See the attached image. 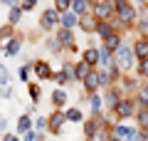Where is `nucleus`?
<instances>
[{"mask_svg": "<svg viewBox=\"0 0 148 141\" xmlns=\"http://www.w3.org/2000/svg\"><path fill=\"white\" fill-rule=\"evenodd\" d=\"M136 20H138V8L133 5L131 0H119L116 3V17H114L116 30H121V32L133 30L136 27Z\"/></svg>", "mask_w": 148, "mask_h": 141, "instance_id": "f257e3e1", "label": "nucleus"}, {"mask_svg": "<svg viewBox=\"0 0 148 141\" xmlns=\"http://www.w3.org/2000/svg\"><path fill=\"white\" fill-rule=\"evenodd\" d=\"M114 59H116V64L123 69V72H133V69H136V62H138L131 42H123V45L119 47V52L114 55Z\"/></svg>", "mask_w": 148, "mask_h": 141, "instance_id": "f03ea898", "label": "nucleus"}, {"mask_svg": "<svg viewBox=\"0 0 148 141\" xmlns=\"http://www.w3.org/2000/svg\"><path fill=\"white\" fill-rule=\"evenodd\" d=\"M136 111H138L136 97H123V99L119 102L114 109H111V116H114V119H133V116H136Z\"/></svg>", "mask_w": 148, "mask_h": 141, "instance_id": "7ed1b4c3", "label": "nucleus"}, {"mask_svg": "<svg viewBox=\"0 0 148 141\" xmlns=\"http://www.w3.org/2000/svg\"><path fill=\"white\" fill-rule=\"evenodd\" d=\"M59 20H62V12L54 10V8H47V10H42L37 25H40V30H42V32H52V30H57V27H59Z\"/></svg>", "mask_w": 148, "mask_h": 141, "instance_id": "20e7f679", "label": "nucleus"}, {"mask_svg": "<svg viewBox=\"0 0 148 141\" xmlns=\"http://www.w3.org/2000/svg\"><path fill=\"white\" fill-rule=\"evenodd\" d=\"M91 12L96 15V20H114L116 17V3L114 0H96V3H91Z\"/></svg>", "mask_w": 148, "mask_h": 141, "instance_id": "39448f33", "label": "nucleus"}, {"mask_svg": "<svg viewBox=\"0 0 148 141\" xmlns=\"http://www.w3.org/2000/svg\"><path fill=\"white\" fill-rule=\"evenodd\" d=\"M82 87H84L86 97H89V94H94V92H101V69L94 67V69H91V74L82 82Z\"/></svg>", "mask_w": 148, "mask_h": 141, "instance_id": "423d86ee", "label": "nucleus"}, {"mask_svg": "<svg viewBox=\"0 0 148 141\" xmlns=\"http://www.w3.org/2000/svg\"><path fill=\"white\" fill-rule=\"evenodd\" d=\"M64 121H67L64 109H54L52 114H49V134L59 136V134H62V129H64Z\"/></svg>", "mask_w": 148, "mask_h": 141, "instance_id": "0eeeda50", "label": "nucleus"}, {"mask_svg": "<svg viewBox=\"0 0 148 141\" xmlns=\"http://www.w3.org/2000/svg\"><path fill=\"white\" fill-rule=\"evenodd\" d=\"M138 84H141V82H138L136 74H133V72H126V74L121 77V82H119V87H121V92L126 94V97H133L136 89H138Z\"/></svg>", "mask_w": 148, "mask_h": 141, "instance_id": "6e6552de", "label": "nucleus"}, {"mask_svg": "<svg viewBox=\"0 0 148 141\" xmlns=\"http://www.w3.org/2000/svg\"><path fill=\"white\" fill-rule=\"evenodd\" d=\"M32 72H35V77L40 79V82H45V79H52V67H49V62H45V59H32Z\"/></svg>", "mask_w": 148, "mask_h": 141, "instance_id": "1a4fd4ad", "label": "nucleus"}, {"mask_svg": "<svg viewBox=\"0 0 148 141\" xmlns=\"http://www.w3.org/2000/svg\"><path fill=\"white\" fill-rule=\"evenodd\" d=\"M123 97H126V94L121 92V87H119V84H114V87L104 89V102H106V106H109V109H114V106H116Z\"/></svg>", "mask_w": 148, "mask_h": 141, "instance_id": "9d476101", "label": "nucleus"}, {"mask_svg": "<svg viewBox=\"0 0 148 141\" xmlns=\"http://www.w3.org/2000/svg\"><path fill=\"white\" fill-rule=\"evenodd\" d=\"M54 37L62 42L64 50H69V47L77 45V40H74V30H69V27H57V30H54Z\"/></svg>", "mask_w": 148, "mask_h": 141, "instance_id": "9b49d317", "label": "nucleus"}, {"mask_svg": "<svg viewBox=\"0 0 148 141\" xmlns=\"http://www.w3.org/2000/svg\"><path fill=\"white\" fill-rule=\"evenodd\" d=\"M131 45H133V52H136L138 59H148V35H136V40Z\"/></svg>", "mask_w": 148, "mask_h": 141, "instance_id": "f8f14e48", "label": "nucleus"}, {"mask_svg": "<svg viewBox=\"0 0 148 141\" xmlns=\"http://www.w3.org/2000/svg\"><path fill=\"white\" fill-rule=\"evenodd\" d=\"M123 42H126V40H123V32L119 30V32H114L111 37H106V40H101V45H104V47L109 50L111 55H116V52H119V47H121Z\"/></svg>", "mask_w": 148, "mask_h": 141, "instance_id": "ddd939ff", "label": "nucleus"}, {"mask_svg": "<svg viewBox=\"0 0 148 141\" xmlns=\"http://www.w3.org/2000/svg\"><path fill=\"white\" fill-rule=\"evenodd\" d=\"M96 27H99V20H96L94 12H89V15H84L79 20V30L86 32V35H96Z\"/></svg>", "mask_w": 148, "mask_h": 141, "instance_id": "4468645a", "label": "nucleus"}, {"mask_svg": "<svg viewBox=\"0 0 148 141\" xmlns=\"http://www.w3.org/2000/svg\"><path fill=\"white\" fill-rule=\"evenodd\" d=\"M138 131V126H131V124H111V134L114 136H121V139H131L133 134Z\"/></svg>", "mask_w": 148, "mask_h": 141, "instance_id": "2eb2a0df", "label": "nucleus"}, {"mask_svg": "<svg viewBox=\"0 0 148 141\" xmlns=\"http://www.w3.org/2000/svg\"><path fill=\"white\" fill-rule=\"evenodd\" d=\"M82 59H84V62H89L91 67H99V59H101L99 47H94V45L84 47V50H82Z\"/></svg>", "mask_w": 148, "mask_h": 141, "instance_id": "dca6fc26", "label": "nucleus"}, {"mask_svg": "<svg viewBox=\"0 0 148 141\" xmlns=\"http://www.w3.org/2000/svg\"><path fill=\"white\" fill-rule=\"evenodd\" d=\"M86 102H89V109H91V114L94 116H99L101 111H104V94H99V92H94V94H89L86 97Z\"/></svg>", "mask_w": 148, "mask_h": 141, "instance_id": "f3484780", "label": "nucleus"}, {"mask_svg": "<svg viewBox=\"0 0 148 141\" xmlns=\"http://www.w3.org/2000/svg\"><path fill=\"white\" fill-rule=\"evenodd\" d=\"M91 69H94V67L79 57V62H74V77H77V82H84V79L91 74Z\"/></svg>", "mask_w": 148, "mask_h": 141, "instance_id": "a211bd4d", "label": "nucleus"}, {"mask_svg": "<svg viewBox=\"0 0 148 141\" xmlns=\"http://www.w3.org/2000/svg\"><path fill=\"white\" fill-rule=\"evenodd\" d=\"M116 30V25H114V20H99V27H96V35H99V40H106V37H111Z\"/></svg>", "mask_w": 148, "mask_h": 141, "instance_id": "6ab92c4d", "label": "nucleus"}, {"mask_svg": "<svg viewBox=\"0 0 148 141\" xmlns=\"http://www.w3.org/2000/svg\"><path fill=\"white\" fill-rule=\"evenodd\" d=\"M49 102H52L54 109H64V106H67V102H69V97H67V92H64L62 87H57V89L52 92V97H49Z\"/></svg>", "mask_w": 148, "mask_h": 141, "instance_id": "aec40b11", "label": "nucleus"}, {"mask_svg": "<svg viewBox=\"0 0 148 141\" xmlns=\"http://www.w3.org/2000/svg\"><path fill=\"white\" fill-rule=\"evenodd\" d=\"M30 129H35V119H32L30 114H20V119H17V124H15V131L17 134H27Z\"/></svg>", "mask_w": 148, "mask_h": 141, "instance_id": "412c9836", "label": "nucleus"}, {"mask_svg": "<svg viewBox=\"0 0 148 141\" xmlns=\"http://www.w3.org/2000/svg\"><path fill=\"white\" fill-rule=\"evenodd\" d=\"M79 20L82 17L77 15V12H62V20H59V27H69V30H74V27H79Z\"/></svg>", "mask_w": 148, "mask_h": 141, "instance_id": "4be33fe9", "label": "nucleus"}, {"mask_svg": "<svg viewBox=\"0 0 148 141\" xmlns=\"http://www.w3.org/2000/svg\"><path fill=\"white\" fill-rule=\"evenodd\" d=\"M22 42H25V37H22V35H15L10 42H8V47H5V55H8V57H15V55H20V50H22Z\"/></svg>", "mask_w": 148, "mask_h": 141, "instance_id": "5701e85b", "label": "nucleus"}, {"mask_svg": "<svg viewBox=\"0 0 148 141\" xmlns=\"http://www.w3.org/2000/svg\"><path fill=\"white\" fill-rule=\"evenodd\" d=\"M15 35H17V32H15V25H10V22H8V25H3V27H0V47L5 50L8 42H10Z\"/></svg>", "mask_w": 148, "mask_h": 141, "instance_id": "b1692460", "label": "nucleus"}, {"mask_svg": "<svg viewBox=\"0 0 148 141\" xmlns=\"http://www.w3.org/2000/svg\"><path fill=\"white\" fill-rule=\"evenodd\" d=\"M72 12H77L79 17L91 12V0H72Z\"/></svg>", "mask_w": 148, "mask_h": 141, "instance_id": "393cba45", "label": "nucleus"}, {"mask_svg": "<svg viewBox=\"0 0 148 141\" xmlns=\"http://www.w3.org/2000/svg\"><path fill=\"white\" fill-rule=\"evenodd\" d=\"M136 102H138V106H148V79H143L141 84H138V89H136Z\"/></svg>", "mask_w": 148, "mask_h": 141, "instance_id": "a878e982", "label": "nucleus"}, {"mask_svg": "<svg viewBox=\"0 0 148 141\" xmlns=\"http://www.w3.org/2000/svg\"><path fill=\"white\" fill-rule=\"evenodd\" d=\"M64 114H67V121H72V124H84V111L79 106H67Z\"/></svg>", "mask_w": 148, "mask_h": 141, "instance_id": "bb28decb", "label": "nucleus"}, {"mask_svg": "<svg viewBox=\"0 0 148 141\" xmlns=\"http://www.w3.org/2000/svg\"><path fill=\"white\" fill-rule=\"evenodd\" d=\"M133 119L138 121V129L141 131H148V106H138V111H136Z\"/></svg>", "mask_w": 148, "mask_h": 141, "instance_id": "cd10ccee", "label": "nucleus"}, {"mask_svg": "<svg viewBox=\"0 0 148 141\" xmlns=\"http://www.w3.org/2000/svg\"><path fill=\"white\" fill-rule=\"evenodd\" d=\"M45 50H47V52H52V55H62V52H64L62 42H59L57 37H47V40H45Z\"/></svg>", "mask_w": 148, "mask_h": 141, "instance_id": "c85d7f7f", "label": "nucleus"}, {"mask_svg": "<svg viewBox=\"0 0 148 141\" xmlns=\"http://www.w3.org/2000/svg\"><path fill=\"white\" fill-rule=\"evenodd\" d=\"M22 15H25V10H22L20 5H15V8H10V12H8V22L10 25H20V20H22Z\"/></svg>", "mask_w": 148, "mask_h": 141, "instance_id": "c756f323", "label": "nucleus"}, {"mask_svg": "<svg viewBox=\"0 0 148 141\" xmlns=\"http://www.w3.org/2000/svg\"><path fill=\"white\" fill-rule=\"evenodd\" d=\"M27 92H30L32 104H40V99H42V87H40L37 82H30V84H27Z\"/></svg>", "mask_w": 148, "mask_h": 141, "instance_id": "7c9ffc66", "label": "nucleus"}, {"mask_svg": "<svg viewBox=\"0 0 148 141\" xmlns=\"http://www.w3.org/2000/svg\"><path fill=\"white\" fill-rule=\"evenodd\" d=\"M133 74H136V77H141V79H148V59H138Z\"/></svg>", "mask_w": 148, "mask_h": 141, "instance_id": "2f4dec72", "label": "nucleus"}, {"mask_svg": "<svg viewBox=\"0 0 148 141\" xmlns=\"http://www.w3.org/2000/svg\"><path fill=\"white\" fill-rule=\"evenodd\" d=\"M35 131H37V134L49 131V116H37V119H35Z\"/></svg>", "mask_w": 148, "mask_h": 141, "instance_id": "473e14b6", "label": "nucleus"}, {"mask_svg": "<svg viewBox=\"0 0 148 141\" xmlns=\"http://www.w3.org/2000/svg\"><path fill=\"white\" fill-rule=\"evenodd\" d=\"M30 72H32V59H30V62H25V64L20 67V72H17L20 82H30Z\"/></svg>", "mask_w": 148, "mask_h": 141, "instance_id": "72a5a7b5", "label": "nucleus"}, {"mask_svg": "<svg viewBox=\"0 0 148 141\" xmlns=\"http://www.w3.org/2000/svg\"><path fill=\"white\" fill-rule=\"evenodd\" d=\"M54 10L69 12V10H72V0H54Z\"/></svg>", "mask_w": 148, "mask_h": 141, "instance_id": "f704fd0d", "label": "nucleus"}, {"mask_svg": "<svg viewBox=\"0 0 148 141\" xmlns=\"http://www.w3.org/2000/svg\"><path fill=\"white\" fill-rule=\"evenodd\" d=\"M62 72L69 77V82H77V77H74V62H62Z\"/></svg>", "mask_w": 148, "mask_h": 141, "instance_id": "c9c22d12", "label": "nucleus"}, {"mask_svg": "<svg viewBox=\"0 0 148 141\" xmlns=\"http://www.w3.org/2000/svg\"><path fill=\"white\" fill-rule=\"evenodd\" d=\"M8 84H10V72L5 64H0V87H8Z\"/></svg>", "mask_w": 148, "mask_h": 141, "instance_id": "e433bc0d", "label": "nucleus"}, {"mask_svg": "<svg viewBox=\"0 0 148 141\" xmlns=\"http://www.w3.org/2000/svg\"><path fill=\"white\" fill-rule=\"evenodd\" d=\"M52 79H54V82L59 84V87H64V84H69V77H67V74L62 72V69H59V72H54V74H52Z\"/></svg>", "mask_w": 148, "mask_h": 141, "instance_id": "4c0bfd02", "label": "nucleus"}, {"mask_svg": "<svg viewBox=\"0 0 148 141\" xmlns=\"http://www.w3.org/2000/svg\"><path fill=\"white\" fill-rule=\"evenodd\" d=\"M22 136L17 134V131H5V134H3V141H20Z\"/></svg>", "mask_w": 148, "mask_h": 141, "instance_id": "58836bf2", "label": "nucleus"}, {"mask_svg": "<svg viewBox=\"0 0 148 141\" xmlns=\"http://www.w3.org/2000/svg\"><path fill=\"white\" fill-rule=\"evenodd\" d=\"M22 141H40V134L35 129H30L27 134H22Z\"/></svg>", "mask_w": 148, "mask_h": 141, "instance_id": "ea45409f", "label": "nucleus"}, {"mask_svg": "<svg viewBox=\"0 0 148 141\" xmlns=\"http://www.w3.org/2000/svg\"><path fill=\"white\" fill-rule=\"evenodd\" d=\"M20 8H22V10H35V8H37V0H22V3H20Z\"/></svg>", "mask_w": 148, "mask_h": 141, "instance_id": "a19ab883", "label": "nucleus"}, {"mask_svg": "<svg viewBox=\"0 0 148 141\" xmlns=\"http://www.w3.org/2000/svg\"><path fill=\"white\" fill-rule=\"evenodd\" d=\"M128 141H146V131H141V129H138V131H136V134H133Z\"/></svg>", "mask_w": 148, "mask_h": 141, "instance_id": "79ce46f5", "label": "nucleus"}, {"mask_svg": "<svg viewBox=\"0 0 148 141\" xmlns=\"http://www.w3.org/2000/svg\"><path fill=\"white\" fill-rule=\"evenodd\" d=\"M12 94H15V92H12L10 84H8V87H3V97H5V99H12Z\"/></svg>", "mask_w": 148, "mask_h": 141, "instance_id": "37998d69", "label": "nucleus"}, {"mask_svg": "<svg viewBox=\"0 0 148 141\" xmlns=\"http://www.w3.org/2000/svg\"><path fill=\"white\" fill-rule=\"evenodd\" d=\"M5 129H8V119H5V116H0V134H5Z\"/></svg>", "mask_w": 148, "mask_h": 141, "instance_id": "c03bdc74", "label": "nucleus"}, {"mask_svg": "<svg viewBox=\"0 0 148 141\" xmlns=\"http://www.w3.org/2000/svg\"><path fill=\"white\" fill-rule=\"evenodd\" d=\"M0 3H5L8 8H15V5H20V0H0Z\"/></svg>", "mask_w": 148, "mask_h": 141, "instance_id": "a18cd8bd", "label": "nucleus"}, {"mask_svg": "<svg viewBox=\"0 0 148 141\" xmlns=\"http://www.w3.org/2000/svg\"><path fill=\"white\" fill-rule=\"evenodd\" d=\"M106 141H126V139H121V136H114V134H111V136H109Z\"/></svg>", "mask_w": 148, "mask_h": 141, "instance_id": "49530a36", "label": "nucleus"}, {"mask_svg": "<svg viewBox=\"0 0 148 141\" xmlns=\"http://www.w3.org/2000/svg\"><path fill=\"white\" fill-rule=\"evenodd\" d=\"M84 141H99V139H84Z\"/></svg>", "mask_w": 148, "mask_h": 141, "instance_id": "de8ad7c7", "label": "nucleus"}, {"mask_svg": "<svg viewBox=\"0 0 148 141\" xmlns=\"http://www.w3.org/2000/svg\"><path fill=\"white\" fill-rule=\"evenodd\" d=\"M146 141H148V131H146Z\"/></svg>", "mask_w": 148, "mask_h": 141, "instance_id": "09e8293b", "label": "nucleus"}, {"mask_svg": "<svg viewBox=\"0 0 148 141\" xmlns=\"http://www.w3.org/2000/svg\"><path fill=\"white\" fill-rule=\"evenodd\" d=\"M0 94H3V87H0Z\"/></svg>", "mask_w": 148, "mask_h": 141, "instance_id": "8fccbe9b", "label": "nucleus"}, {"mask_svg": "<svg viewBox=\"0 0 148 141\" xmlns=\"http://www.w3.org/2000/svg\"><path fill=\"white\" fill-rule=\"evenodd\" d=\"M40 141H42V136H40Z\"/></svg>", "mask_w": 148, "mask_h": 141, "instance_id": "3c124183", "label": "nucleus"}, {"mask_svg": "<svg viewBox=\"0 0 148 141\" xmlns=\"http://www.w3.org/2000/svg\"><path fill=\"white\" fill-rule=\"evenodd\" d=\"M114 3H119V0H114Z\"/></svg>", "mask_w": 148, "mask_h": 141, "instance_id": "603ef678", "label": "nucleus"}]
</instances>
